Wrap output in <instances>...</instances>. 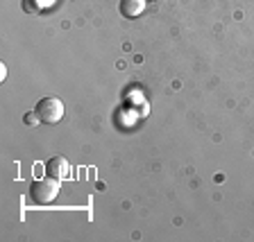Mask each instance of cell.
I'll return each mask as SVG.
<instances>
[{
	"label": "cell",
	"mask_w": 254,
	"mask_h": 242,
	"mask_svg": "<svg viewBox=\"0 0 254 242\" xmlns=\"http://www.w3.org/2000/svg\"><path fill=\"white\" fill-rule=\"evenodd\" d=\"M46 174L53 177V179L62 181V179H66V177H70V163L64 156H53L46 163Z\"/></svg>",
	"instance_id": "3"
},
{
	"label": "cell",
	"mask_w": 254,
	"mask_h": 242,
	"mask_svg": "<svg viewBox=\"0 0 254 242\" xmlns=\"http://www.w3.org/2000/svg\"><path fill=\"white\" fill-rule=\"evenodd\" d=\"M34 111L43 125H57L64 118V102L59 97H43L37 102Z\"/></svg>",
	"instance_id": "2"
},
{
	"label": "cell",
	"mask_w": 254,
	"mask_h": 242,
	"mask_svg": "<svg viewBox=\"0 0 254 242\" xmlns=\"http://www.w3.org/2000/svg\"><path fill=\"white\" fill-rule=\"evenodd\" d=\"M5 75H7V68H5V63H2V66H0V77L5 79Z\"/></svg>",
	"instance_id": "6"
},
{
	"label": "cell",
	"mask_w": 254,
	"mask_h": 242,
	"mask_svg": "<svg viewBox=\"0 0 254 242\" xmlns=\"http://www.w3.org/2000/svg\"><path fill=\"white\" fill-rule=\"evenodd\" d=\"M23 120H25V125L27 127H37L39 122V116H37V111H30V113H25V116H23Z\"/></svg>",
	"instance_id": "5"
},
{
	"label": "cell",
	"mask_w": 254,
	"mask_h": 242,
	"mask_svg": "<svg viewBox=\"0 0 254 242\" xmlns=\"http://www.w3.org/2000/svg\"><path fill=\"white\" fill-rule=\"evenodd\" d=\"M30 195H32V199L37 201V204H50V201H55L57 199V195H59V179L46 177V179L32 181Z\"/></svg>",
	"instance_id": "1"
},
{
	"label": "cell",
	"mask_w": 254,
	"mask_h": 242,
	"mask_svg": "<svg viewBox=\"0 0 254 242\" xmlns=\"http://www.w3.org/2000/svg\"><path fill=\"white\" fill-rule=\"evenodd\" d=\"M145 7H148V0H121L118 9L125 18H136L145 11Z\"/></svg>",
	"instance_id": "4"
}]
</instances>
